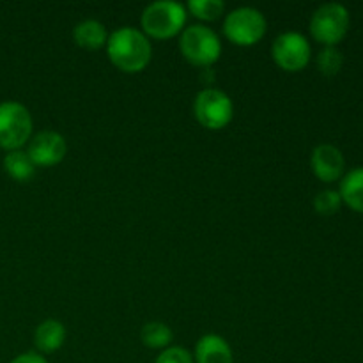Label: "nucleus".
<instances>
[{
  "label": "nucleus",
  "mask_w": 363,
  "mask_h": 363,
  "mask_svg": "<svg viewBox=\"0 0 363 363\" xmlns=\"http://www.w3.org/2000/svg\"><path fill=\"white\" fill-rule=\"evenodd\" d=\"M106 53L116 67L124 73H138L151 62L152 48L149 39L133 27L112 32L106 41Z\"/></svg>",
  "instance_id": "f257e3e1"
},
{
  "label": "nucleus",
  "mask_w": 363,
  "mask_h": 363,
  "mask_svg": "<svg viewBox=\"0 0 363 363\" xmlns=\"http://www.w3.org/2000/svg\"><path fill=\"white\" fill-rule=\"evenodd\" d=\"M186 21V9L172 0H160L149 4L142 13V28L156 39L174 38L181 32Z\"/></svg>",
  "instance_id": "f03ea898"
},
{
  "label": "nucleus",
  "mask_w": 363,
  "mask_h": 363,
  "mask_svg": "<svg viewBox=\"0 0 363 363\" xmlns=\"http://www.w3.org/2000/svg\"><path fill=\"white\" fill-rule=\"evenodd\" d=\"M179 48L188 62L194 66L208 67L218 60L222 53V43L211 28L204 25H191L181 34Z\"/></svg>",
  "instance_id": "7ed1b4c3"
},
{
  "label": "nucleus",
  "mask_w": 363,
  "mask_h": 363,
  "mask_svg": "<svg viewBox=\"0 0 363 363\" xmlns=\"http://www.w3.org/2000/svg\"><path fill=\"white\" fill-rule=\"evenodd\" d=\"M350 30V11L342 4H323L311 20V34L325 46H335Z\"/></svg>",
  "instance_id": "20e7f679"
},
{
  "label": "nucleus",
  "mask_w": 363,
  "mask_h": 363,
  "mask_svg": "<svg viewBox=\"0 0 363 363\" xmlns=\"http://www.w3.org/2000/svg\"><path fill=\"white\" fill-rule=\"evenodd\" d=\"M32 133V117L23 105L16 101L0 103V147L18 151Z\"/></svg>",
  "instance_id": "39448f33"
},
{
  "label": "nucleus",
  "mask_w": 363,
  "mask_h": 363,
  "mask_svg": "<svg viewBox=\"0 0 363 363\" xmlns=\"http://www.w3.org/2000/svg\"><path fill=\"white\" fill-rule=\"evenodd\" d=\"M223 32L227 39L238 46H252L266 34V18L254 7H240L227 14Z\"/></svg>",
  "instance_id": "423d86ee"
},
{
  "label": "nucleus",
  "mask_w": 363,
  "mask_h": 363,
  "mask_svg": "<svg viewBox=\"0 0 363 363\" xmlns=\"http://www.w3.org/2000/svg\"><path fill=\"white\" fill-rule=\"evenodd\" d=\"M194 112L204 128L222 130L233 121L234 106L225 92L216 91V89H204L195 98Z\"/></svg>",
  "instance_id": "0eeeda50"
},
{
  "label": "nucleus",
  "mask_w": 363,
  "mask_h": 363,
  "mask_svg": "<svg viewBox=\"0 0 363 363\" xmlns=\"http://www.w3.org/2000/svg\"><path fill=\"white\" fill-rule=\"evenodd\" d=\"M272 55L277 66L284 71H301L311 60V45L307 38L298 32H284L273 41Z\"/></svg>",
  "instance_id": "6e6552de"
},
{
  "label": "nucleus",
  "mask_w": 363,
  "mask_h": 363,
  "mask_svg": "<svg viewBox=\"0 0 363 363\" xmlns=\"http://www.w3.org/2000/svg\"><path fill=\"white\" fill-rule=\"evenodd\" d=\"M67 152V144L64 137L57 131H41L30 140L27 149L28 158L35 167H52L64 160Z\"/></svg>",
  "instance_id": "1a4fd4ad"
},
{
  "label": "nucleus",
  "mask_w": 363,
  "mask_h": 363,
  "mask_svg": "<svg viewBox=\"0 0 363 363\" xmlns=\"http://www.w3.org/2000/svg\"><path fill=\"white\" fill-rule=\"evenodd\" d=\"M311 167L318 179L325 181V183H333L344 174L346 160H344L340 149H337L335 145L321 144L312 152Z\"/></svg>",
  "instance_id": "9d476101"
},
{
  "label": "nucleus",
  "mask_w": 363,
  "mask_h": 363,
  "mask_svg": "<svg viewBox=\"0 0 363 363\" xmlns=\"http://www.w3.org/2000/svg\"><path fill=\"white\" fill-rule=\"evenodd\" d=\"M197 363H233V351L220 335H204L195 347Z\"/></svg>",
  "instance_id": "9b49d317"
},
{
  "label": "nucleus",
  "mask_w": 363,
  "mask_h": 363,
  "mask_svg": "<svg viewBox=\"0 0 363 363\" xmlns=\"http://www.w3.org/2000/svg\"><path fill=\"white\" fill-rule=\"evenodd\" d=\"M66 339V328L60 321L55 319H48V321L41 323L35 328L34 333V344L39 351L43 353H53L59 350Z\"/></svg>",
  "instance_id": "f8f14e48"
},
{
  "label": "nucleus",
  "mask_w": 363,
  "mask_h": 363,
  "mask_svg": "<svg viewBox=\"0 0 363 363\" xmlns=\"http://www.w3.org/2000/svg\"><path fill=\"white\" fill-rule=\"evenodd\" d=\"M74 43L85 50H99L108 41L105 25L96 20H85L78 23L73 30Z\"/></svg>",
  "instance_id": "ddd939ff"
},
{
  "label": "nucleus",
  "mask_w": 363,
  "mask_h": 363,
  "mask_svg": "<svg viewBox=\"0 0 363 363\" xmlns=\"http://www.w3.org/2000/svg\"><path fill=\"white\" fill-rule=\"evenodd\" d=\"M339 195L353 211L363 213V167H357L344 176Z\"/></svg>",
  "instance_id": "4468645a"
},
{
  "label": "nucleus",
  "mask_w": 363,
  "mask_h": 363,
  "mask_svg": "<svg viewBox=\"0 0 363 363\" xmlns=\"http://www.w3.org/2000/svg\"><path fill=\"white\" fill-rule=\"evenodd\" d=\"M4 169L13 179L16 181H28L34 177L35 165L25 151H9L4 158Z\"/></svg>",
  "instance_id": "2eb2a0df"
},
{
  "label": "nucleus",
  "mask_w": 363,
  "mask_h": 363,
  "mask_svg": "<svg viewBox=\"0 0 363 363\" xmlns=\"http://www.w3.org/2000/svg\"><path fill=\"white\" fill-rule=\"evenodd\" d=\"M172 330L165 325V323L152 321L144 325L140 332V339L144 346L151 347V350H162L172 342Z\"/></svg>",
  "instance_id": "dca6fc26"
},
{
  "label": "nucleus",
  "mask_w": 363,
  "mask_h": 363,
  "mask_svg": "<svg viewBox=\"0 0 363 363\" xmlns=\"http://www.w3.org/2000/svg\"><path fill=\"white\" fill-rule=\"evenodd\" d=\"M188 9L199 20L213 21L222 16L223 9H225V4L222 0H190L188 2Z\"/></svg>",
  "instance_id": "f3484780"
},
{
  "label": "nucleus",
  "mask_w": 363,
  "mask_h": 363,
  "mask_svg": "<svg viewBox=\"0 0 363 363\" xmlns=\"http://www.w3.org/2000/svg\"><path fill=\"white\" fill-rule=\"evenodd\" d=\"M344 57L335 46H325L318 55V67L325 77H335L342 69Z\"/></svg>",
  "instance_id": "a211bd4d"
},
{
  "label": "nucleus",
  "mask_w": 363,
  "mask_h": 363,
  "mask_svg": "<svg viewBox=\"0 0 363 363\" xmlns=\"http://www.w3.org/2000/svg\"><path fill=\"white\" fill-rule=\"evenodd\" d=\"M340 206H342V199H340L339 191H333V190L319 191L314 199L315 211L323 216L335 215V213L340 209Z\"/></svg>",
  "instance_id": "6ab92c4d"
},
{
  "label": "nucleus",
  "mask_w": 363,
  "mask_h": 363,
  "mask_svg": "<svg viewBox=\"0 0 363 363\" xmlns=\"http://www.w3.org/2000/svg\"><path fill=\"white\" fill-rule=\"evenodd\" d=\"M156 363H194V358L183 347H167L158 358Z\"/></svg>",
  "instance_id": "aec40b11"
},
{
  "label": "nucleus",
  "mask_w": 363,
  "mask_h": 363,
  "mask_svg": "<svg viewBox=\"0 0 363 363\" xmlns=\"http://www.w3.org/2000/svg\"><path fill=\"white\" fill-rule=\"evenodd\" d=\"M11 363H48V362H46L45 358L38 353H25V354H20V357L14 358Z\"/></svg>",
  "instance_id": "412c9836"
}]
</instances>
